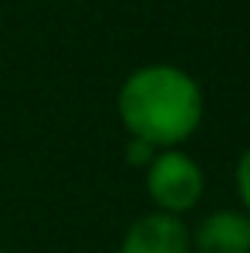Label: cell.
Instances as JSON below:
<instances>
[{
  "mask_svg": "<svg viewBox=\"0 0 250 253\" xmlns=\"http://www.w3.org/2000/svg\"><path fill=\"white\" fill-rule=\"evenodd\" d=\"M154 154H157V148H151L148 141H138V138H128V144H125V161L135 170H144L154 161Z\"/></svg>",
  "mask_w": 250,
  "mask_h": 253,
  "instance_id": "cell-6",
  "label": "cell"
},
{
  "mask_svg": "<svg viewBox=\"0 0 250 253\" xmlns=\"http://www.w3.org/2000/svg\"><path fill=\"white\" fill-rule=\"evenodd\" d=\"M116 253H193L189 224L180 215L151 209L125 228Z\"/></svg>",
  "mask_w": 250,
  "mask_h": 253,
  "instance_id": "cell-3",
  "label": "cell"
},
{
  "mask_svg": "<svg viewBox=\"0 0 250 253\" xmlns=\"http://www.w3.org/2000/svg\"><path fill=\"white\" fill-rule=\"evenodd\" d=\"M0 253H10V250H6V247H0Z\"/></svg>",
  "mask_w": 250,
  "mask_h": 253,
  "instance_id": "cell-7",
  "label": "cell"
},
{
  "mask_svg": "<svg viewBox=\"0 0 250 253\" xmlns=\"http://www.w3.org/2000/svg\"><path fill=\"white\" fill-rule=\"evenodd\" d=\"M234 192H238V209L250 215V144L241 151L238 164H234Z\"/></svg>",
  "mask_w": 250,
  "mask_h": 253,
  "instance_id": "cell-5",
  "label": "cell"
},
{
  "mask_svg": "<svg viewBox=\"0 0 250 253\" xmlns=\"http://www.w3.org/2000/svg\"><path fill=\"white\" fill-rule=\"evenodd\" d=\"M116 116L128 138L151 148H183L206 119L202 84L186 68L151 61L128 71L116 90Z\"/></svg>",
  "mask_w": 250,
  "mask_h": 253,
  "instance_id": "cell-1",
  "label": "cell"
},
{
  "mask_svg": "<svg viewBox=\"0 0 250 253\" xmlns=\"http://www.w3.org/2000/svg\"><path fill=\"white\" fill-rule=\"evenodd\" d=\"M193 253H250V215L244 209L206 211L189 228Z\"/></svg>",
  "mask_w": 250,
  "mask_h": 253,
  "instance_id": "cell-4",
  "label": "cell"
},
{
  "mask_svg": "<svg viewBox=\"0 0 250 253\" xmlns=\"http://www.w3.org/2000/svg\"><path fill=\"white\" fill-rule=\"evenodd\" d=\"M144 173V192L151 205L167 215H186L206 196V170L189 151L183 148H164L154 154V161L141 170Z\"/></svg>",
  "mask_w": 250,
  "mask_h": 253,
  "instance_id": "cell-2",
  "label": "cell"
}]
</instances>
